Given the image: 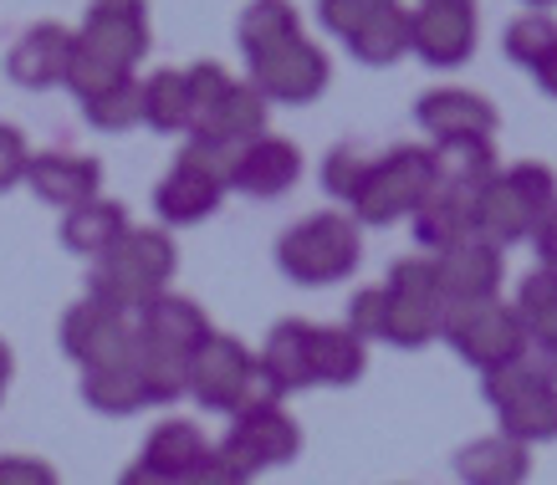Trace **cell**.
<instances>
[{
	"label": "cell",
	"mask_w": 557,
	"mask_h": 485,
	"mask_svg": "<svg viewBox=\"0 0 557 485\" xmlns=\"http://www.w3.org/2000/svg\"><path fill=\"white\" fill-rule=\"evenodd\" d=\"M174 266H180V251H174L170 231H128L113 251H102L92 261L87 297L134 322L153 297L170 291Z\"/></svg>",
	"instance_id": "obj_1"
},
{
	"label": "cell",
	"mask_w": 557,
	"mask_h": 485,
	"mask_svg": "<svg viewBox=\"0 0 557 485\" xmlns=\"http://www.w3.org/2000/svg\"><path fill=\"white\" fill-rule=\"evenodd\" d=\"M553 204H557V174L547 164H537V159H522V164L502 169L486 189H475L471 235L491 240L496 251L517 246V240H532Z\"/></svg>",
	"instance_id": "obj_2"
},
{
	"label": "cell",
	"mask_w": 557,
	"mask_h": 485,
	"mask_svg": "<svg viewBox=\"0 0 557 485\" xmlns=\"http://www.w3.org/2000/svg\"><path fill=\"white\" fill-rule=\"evenodd\" d=\"M481 394L496 409V435L517 439V445H547L557 439V373L547 358L537 352H522L517 363L496 369L481 378Z\"/></svg>",
	"instance_id": "obj_3"
},
{
	"label": "cell",
	"mask_w": 557,
	"mask_h": 485,
	"mask_svg": "<svg viewBox=\"0 0 557 485\" xmlns=\"http://www.w3.org/2000/svg\"><path fill=\"white\" fill-rule=\"evenodd\" d=\"M363 261V235L348 215H307L276 240V266L297 286H333L348 282Z\"/></svg>",
	"instance_id": "obj_4"
},
{
	"label": "cell",
	"mask_w": 557,
	"mask_h": 485,
	"mask_svg": "<svg viewBox=\"0 0 557 485\" xmlns=\"http://www.w3.org/2000/svg\"><path fill=\"white\" fill-rule=\"evenodd\" d=\"M435 159L430 149H388L384 159L369 164V179L354 195V225H399L435 195Z\"/></svg>",
	"instance_id": "obj_5"
},
{
	"label": "cell",
	"mask_w": 557,
	"mask_h": 485,
	"mask_svg": "<svg viewBox=\"0 0 557 485\" xmlns=\"http://www.w3.org/2000/svg\"><path fill=\"white\" fill-rule=\"evenodd\" d=\"M440 337L450 343V348L471 363V369H481V378L496 369H507V363H517L527 348L522 337V322H517V312H511L502 297L491 301H445V322H440Z\"/></svg>",
	"instance_id": "obj_6"
},
{
	"label": "cell",
	"mask_w": 557,
	"mask_h": 485,
	"mask_svg": "<svg viewBox=\"0 0 557 485\" xmlns=\"http://www.w3.org/2000/svg\"><path fill=\"white\" fill-rule=\"evenodd\" d=\"M384 291V343L394 348H430L440 337V322H445V297H440L435 266L430 256H405L388 266Z\"/></svg>",
	"instance_id": "obj_7"
},
{
	"label": "cell",
	"mask_w": 557,
	"mask_h": 485,
	"mask_svg": "<svg viewBox=\"0 0 557 485\" xmlns=\"http://www.w3.org/2000/svg\"><path fill=\"white\" fill-rule=\"evenodd\" d=\"M297 450H302L297 419H292L276 399H251L236 419H231V435L215 445V460L225 470H236L240 481H251L261 470L292 465Z\"/></svg>",
	"instance_id": "obj_8"
},
{
	"label": "cell",
	"mask_w": 557,
	"mask_h": 485,
	"mask_svg": "<svg viewBox=\"0 0 557 485\" xmlns=\"http://www.w3.org/2000/svg\"><path fill=\"white\" fill-rule=\"evenodd\" d=\"M189 399L210 409V414H231L236 419L251 399H261L256 384V358L240 337L215 333L195 358H189Z\"/></svg>",
	"instance_id": "obj_9"
},
{
	"label": "cell",
	"mask_w": 557,
	"mask_h": 485,
	"mask_svg": "<svg viewBox=\"0 0 557 485\" xmlns=\"http://www.w3.org/2000/svg\"><path fill=\"white\" fill-rule=\"evenodd\" d=\"M327 51L307 36H292L276 51L256 57L251 62V87L261 92V102H282V108H307L327 92Z\"/></svg>",
	"instance_id": "obj_10"
},
{
	"label": "cell",
	"mask_w": 557,
	"mask_h": 485,
	"mask_svg": "<svg viewBox=\"0 0 557 485\" xmlns=\"http://www.w3.org/2000/svg\"><path fill=\"white\" fill-rule=\"evenodd\" d=\"M134 343H138L134 322L119 318V312H108V307L92 297L72 301L67 318H62V352H67L83 373L134 363Z\"/></svg>",
	"instance_id": "obj_11"
},
{
	"label": "cell",
	"mask_w": 557,
	"mask_h": 485,
	"mask_svg": "<svg viewBox=\"0 0 557 485\" xmlns=\"http://www.w3.org/2000/svg\"><path fill=\"white\" fill-rule=\"evenodd\" d=\"M475 5L471 0H424L409 11V51L424 67H460L475 51Z\"/></svg>",
	"instance_id": "obj_12"
},
{
	"label": "cell",
	"mask_w": 557,
	"mask_h": 485,
	"mask_svg": "<svg viewBox=\"0 0 557 485\" xmlns=\"http://www.w3.org/2000/svg\"><path fill=\"white\" fill-rule=\"evenodd\" d=\"M77 47H87L108 67L134 77V67L144 62V51H149V11L138 0H98V5H87Z\"/></svg>",
	"instance_id": "obj_13"
},
{
	"label": "cell",
	"mask_w": 557,
	"mask_h": 485,
	"mask_svg": "<svg viewBox=\"0 0 557 485\" xmlns=\"http://www.w3.org/2000/svg\"><path fill=\"white\" fill-rule=\"evenodd\" d=\"M430 266H435V282H440V297L445 301H491L502 297V251L481 240V235H466L456 240L450 251L430 256Z\"/></svg>",
	"instance_id": "obj_14"
},
{
	"label": "cell",
	"mask_w": 557,
	"mask_h": 485,
	"mask_svg": "<svg viewBox=\"0 0 557 485\" xmlns=\"http://www.w3.org/2000/svg\"><path fill=\"white\" fill-rule=\"evenodd\" d=\"M256 384H261V399H276L282 394H297V388L312 384V322H276L256 352Z\"/></svg>",
	"instance_id": "obj_15"
},
{
	"label": "cell",
	"mask_w": 557,
	"mask_h": 485,
	"mask_svg": "<svg viewBox=\"0 0 557 485\" xmlns=\"http://www.w3.org/2000/svg\"><path fill=\"white\" fill-rule=\"evenodd\" d=\"M72 47H77V36L62 32V26H26L21 41L5 51V77L26 92H47V87H62L67 77V62H72Z\"/></svg>",
	"instance_id": "obj_16"
},
{
	"label": "cell",
	"mask_w": 557,
	"mask_h": 485,
	"mask_svg": "<svg viewBox=\"0 0 557 485\" xmlns=\"http://www.w3.org/2000/svg\"><path fill=\"white\" fill-rule=\"evenodd\" d=\"M414 123L435 144H456V138H496V108L481 92L466 87H435L414 102Z\"/></svg>",
	"instance_id": "obj_17"
},
{
	"label": "cell",
	"mask_w": 557,
	"mask_h": 485,
	"mask_svg": "<svg viewBox=\"0 0 557 485\" xmlns=\"http://www.w3.org/2000/svg\"><path fill=\"white\" fill-rule=\"evenodd\" d=\"M26 185L41 204L51 210H77V204L98 200V185H102V164L98 159H83V153H32V169H26Z\"/></svg>",
	"instance_id": "obj_18"
},
{
	"label": "cell",
	"mask_w": 557,
	"mask_h": 485,
	"mask_svg": "<svg viewBox=\"0 0 557 485\" xmlns=\"http://www.w3.org/2000/svg\"><path fill=\"white\" fill-rule=\"evenodd\" d=\"M210 460H215V450H210V439L200 435L195 419H164V424H153L149 439H144V455H138V465L153 470V475H164V481H174V485H185L189 475H200Z\"/></svg>",
	"instance_id": "obj_19"
},
{
	"label": "cell",
	"mask_w": 557,
	"mask_h": 485,
	"mask_svg": "<svg viewBox=\"0 0 557 485\" xmlns=\"http://www.w3.org/2000/svg\"><path fill=\"white\" fill-rule=\"evenodd\" d=\"M134 333L144 337V343H159V348H174V352H185V358H195V352L215 337V327H210V318H205L189 297L164 291V297H153L134 318Z\"/></svg>",
	"instance_id": "obj_20"
},
{
	"label": "cell",
	"mask_w": 557,
	"mask_h": 485,
	"mask_svg": "<svg viewBox=\"0 0 557 485\" xmlns=\"http://www.w3.org/2000/svg\"><path fill=\"white\" fill-rule=\"evenodd\" d=\"M297 179H302V149H297L292 138H271L267 134L246 149L231 189L251 195V200H276V195H287Z\"/></svg>",
	"instance_id": "obj_21"
},
{
	"label": "cell",
	"mask_w": 557,
	"mask_h": 485,
	"mask_svg": "<svg viewBox=\"0 0 557 485\" xmlns=\"http://www.w3.org/2000/svg\"><path fill=\"white\" fill-rule=\"evenodd\" d=\"M460 485H527L532 475V450L507 435H481L456 450Z\"/></svg>",
	"instance_id": "obj_22"
},
{
	"label": "cell",
	"mask_w": 557,
	"mask_h": 485,
	"mask_svg": "<svg viewBox=\"0 0 557 485\" xmlns=\"http://www.w3.org/2000/svg\"><path fill=\"white\" fill-rule=\"evenodd\" d=\"M511 312L522 322L527 348L553 363L557 358V271L553 266L527 271L522 286H517V307H511Z\"/></svg>",
	"instance_id": "obj_23"
},
{
	"label": "cell",
	"mask_w": 557,
	"mask_h": 485,
	"mask_svg": "<svg viewBox=\"0 0 557 485\" xmlns=\"http://www.w3.org/2000/svg\"><path fill=\"white\" fill-rule=\"evenodd\" d=\"M128 231H134V225H128V210H123L119 200H102V195L62 215V246H67L72 256H92V261H98L102 251H113Z\"/></svg>",
	"instance_id": "obj_24"
},
{
	"label": "cell",
	"mask_w": 557,
	"mask_h": 485,
	"mask_svg": "<svg viewBox=\"0 0 557 485\" xmlns=\"http://www.w3.org/2000/svg\"><path fill=\"white\" fill-rule=\"evenodd\" d=\"M220 200H225L220 185H210L195 169L174 164L170 174L159 179V189H153V215L164 220V225H200V220H210L220 210Z\"/></svg>",
	"instance_id": "obj_25"
},
{
	"label": "cell",
	"mask_w": 557,
	"mask_h": 485,
	"mask_svg": "<svg viewBox=\"0 0 557 485\" xmlns=\"http://www.w3.org/2000/svg\"><path fill=\"white\" fill-rule=\"evenodd\" d=\"M471 200L475 195H466V189H445L435 185V195L409 215V225H414V240H420L430 256L450 251L456 240H466L471 235Z\"/></svg>",
	"instance_id": "obj_26"
},
{
	"label": "cell",
	"mask_w": 557,
	"mask_h": 485,
	"mask_svg": "<svg viewBox=\"0 0 557 485\" xmlns=\"http://www.w3.org/2000/svg\"><path fill=\"white\" fill-rule=\"evenodd\" d=\"M348 51L363 67H394L399 57H409V11H399L394 0H373L369 21L348 36Z\"/></svg>",
	"instance_id": "obj_27"
},
{
	"label": "cell",
	"mask_w": 557,
	"mask_h": 485,
	"mask_svg": "<svg viewBox=\"0 0 557 485\" xmlns=\"http://www.w3.org/2000/svg\"><path fill=\"white\" fill-rule=\"evenodd\" d=\"M430 159H435V179L445 189H466V195H475V189H486L502 169H496V149H491V138H456V144H435L430 149Z\"/></svg>",
	"instance_id": "obj_28"
},
{
	"label": "cell",
	"mask_w": 557,
	"mask_h": 485,
	"mask_svg": "<svg viewBox=\"0 0 557 485\" xmlns=\"http://www.w3.org/2000/svg\"><path fill=\"white\" fill-rule=\"evenodd\" d=\"M138 113L153 134H189L195 108H189L185 72H153L149 83H138Z\"/></svg>",
	"instance_id": "obj_29"
},
{
	"label": "cell",
	"mask_w": 557,
	"mask_h": 485,
	"mask_svg": "<svg viewBox=\"0 0 557 485\" xmlns=\"http://www.w3.org/2000/svg\"><path fill=\"white\" fill-rule=\"evenodd\" d=\"M369 352L348 327H312V384L348 388L363 378Z\"/></svg>",
	"instance_id": "obj_30"
},
{
	"label": "cell",
	"mask_w": 557,
	"mask_h": 485,
	"mask_svg": "<svg viewBox=\"0 0 557 485\" xmlns=\"http://www.w3.org/2000/svg\"><path fill=\"white\" fill-rule=\"evenodd\" d=\"M195 134H215V138H231V144H256V138H267V102H261V92L251 83H231V92L220 98V108L205 117Z\"/></svg>",
	"instance_id": "obj_31"
},
{
	"label": "cell",
	"mask_w": 557,
	"mask_h": 485,
	"mask_svg": "<svg viewBox=\"0 0 557 485\" xmlns=\"http://www.w3.org/2000/svg\"><path fill=\"white\" fill-rule=\"evenodd\" d=\"M134 373L144 384V399L149 403H174L189 394V358L174 348H159V343H134Z\"/></svg>",
	"instance_id": "obj_32"
},
{
	"label": "cell",
	"mask_w": 557,
	"mask_h": 485,
	"mask_svg": "<svg viewBox=\"0 0 557 485\" xmlns=\"http://www.w3.org/2000/svg\"><path fill=\"white\" fill-rule=\"evenodd\" d=\"M83 403L87 409H98V414H108V419H123V414H138L144 409V384H138V373H134V363H123V369H92V373H83Z\"/></svg>",
	"instance_id": "obj_33"
},
{
	"label": "cell",
	"mask_w": 557,
	"mask_h": 485,
	"mask_svg": "<svg viewBox=\"0 0 557 485\" xmlns=\"http://www.w3.org/2000/svg\"><path fill=\"white\" fill-rule=\"evenodd\" d=\"M240 51H246V62H256V57H267V51H276L282 41H292L297 32V11L292 5H282V0H256V5H246L240 11Z\"/></svg>",
	"instance_id": "obj_34"
},
{
	"label": "cell",
	"mask_w": 557,
	"mask_h": 485,
	"mask_svg": "<svg viewBox=\"0 0 557 485\" xmlns=\"http://www.w3.org/2000/svg\"><path fill=\"white\" fill-rule=\"evenodd\" d=\"M502 51H507L517 67L537 72L547 67L557 57V21L547 16V11H527V16H517L507 26V36H502Z\"/></svg>",
	"instance_id": "obj_35"
},
{
	"label": "cell",
	"mask_w": 557,
	"mask_h": 485,
	"mask_svg": "<svg viewBox=\"0 0 557 485\" xmlns=\"http://www.w3.org/2000/svg\"><path fill=\"white\" fill-rule=\"evenodd\" d=\"M246 149H251V144H231V138H215V134H189L185 149H180V169H195V174H205L210 185L231 189Z\"/></svg>",
	"instance_id": "obj_36"
},
{
	"label": "cell",
	"mask_w": 557,
	"mask_h": 485,
	"mask_svg": "<svg viewBox=\"0 0 557 485\" xmlns=\"http://www.w3.org/2000/svg\"><path fill=\"white\" fill-rule=\"evenodd\" d=\"M119 83H128V72L108 67V62H102V57H92L87 47H72V62H67V77H62V87H67L72 98H77V108L98 102L102 92H113Z\"/></svg>",
	"instance_id": "obj_37"
},
{
	"label": "cell",
	"mask_w": 557,
	"mask_h": 485,
	"mask_svg": "<svg viewBox=\"0 0 557 485\" xmlns=\"http://www.w3.org/2000/svg\"><path fill=\"white\" fill-rule=\"evenodd\" d=\"M369 153L358 149V144H338V149H327V159H322V189L333 195V200H348L354 204V195L363 189V179H369Z\"/></svg>",
	"instance_id": "obj_38"
},
{
	"label": "cell",
	"mask_w": 557,
	"mask_h": 485,
	"mask_svg": "<svg viewBox=\"0 0 557 485\" xmlns=\"http://www.w3.org/2000/svg\"><path fill=\"white\" fill-rule=\"evenodd\" d=\"M83 117L98 128V134H123V128H134V123H144V113H138V83L128 77V83H119L113 92H102L98 102H87Z\"/></svg>",
	"instance_id": "obj_39"
},
{
	"label": "cell",
	"mask_w": 557,
	"mask_h": 485,
	"mask_svg": "<svg viewBox=\"0 0 557 485\" xmlns=\"http://www.w3.org/2000/svg\"><path fill=\"white\" fill-rule=\"evenodd\" d=\"M185 87H189V108H195V128H200L205 117L220 108V98L231 92V77H225V67H215V62H195V67L185 72ZM189 128V134H195Z\"/></svg>",
	"instance_id": "obj_40"
},
{
	"label": "cell",
	"mask_w": 557,
	"mask_h": 485,
	"mask_svg": "<svg viewBox=\"0 0 557 485\" xmlns=\"http://www.w3.org/2000/svg\"><path fill=\"white\" fill-rule=\"evenodd\" d=\"M348 333L369 348L373 337L384 343V291L379 286H363L354 301H348Z\"/></svg>",
	"instance_id": "obj_41"
},
{
	"label": "cell",
	"mask_w": 557,
	"mask_h": 485,
	"mask_svg": "<svg viewBox=\"0 0 557 485\" xmlns=\"http://www.w3.org/2000/svg\"><path fill=\"white\" fill-rule=\"evenodd\" d=\"M26 169H32V149H26V134L11 128V123H0V189H11L26 179Z\"/></svg>",
	"instance_id": "obj_42"
},
{
	"label": "cell",
	"mask_w": 557,
	"mask_h": 485,
	"mask_svg": "<svg viewBox=\"0 0 557 485\" xmlns=\"http://www.w3.org/2000/svg\"><path fill=\"white\" fill-rule=\"evenodd\" d=\"M0 485H57V470L36 455H0Z\"/></svg>",
	"instance_id": "obj_43"
},
{
	"label": "cell",
	"mask_w": 557,
	"mask_h": 485,
	"mask_svg": "<svg viewBox=\"0 0 557 485\" xmlns=\"http://www.w3.org/2000/svg\"><path fill=\"white\" fill-rule=\"evenodd\" d=\"M369 11H373V0H327L318 16H322V26H327V32H338L343 41H348V36L369 21Z\"/></svg>",
	"instance_id": "obj_44"
},
{
	"label": "cell",
	"mask_w": 557,
	"mask_h": 485,
	"mask_svg": "<svg viewBox=\"0 0 557 485\" xmlns=\"http://www.w3.org/2000/svg\"><path fill=\"white\" fill-rule=\"evenodd\" d=\"M532 240H537V266H553L557 271V204L547 210V220L537 225V235H532Z\"/></svg>",
	"instance_id": "obj_45"
},
{
	"label": "cell",
	"mask_w": 557,
	"mask_h": 485,
	"mask_svg": "<svg viewBox=\"0 0 557 485\" xmlns=\"http://www.w3.org/2000/svg\"><path fill=\"white\" fill-rule=\"evenodd\" d=\"M185 485H251V481H240L236 470H225V465H220V460H210V465H205L200 475H189Z\"/></svg>",
	"instance_id": "obj_46"
},
{
	"label": "cell",
	"mask_w": 557,
	"mask_h": 485,
	"mask_svg": "<svg viewBox=\"0 0 557 485\" xmlns=\"http://www.w3.org/2000/svg\"><path fill=\"white\" fill-rule=\"evenodd\" d=\"M119 485H174V481H164V475H153V470H144V465H128L119 475Z\"/></svg>",
	"instance_id": "obj_47"
},
{
	"label": "cell",
	"mask_w": 557,
	"mask_h": 485,
	"mask_svg": "<svg viewBox=\"0 0 557 485\" xmlns=\"http://www.w3.org/2000/svg\"><path fill=\"white\" fill-rule=\"evenodd\" d=\"M532 77H537V87H542V92H547V98L557 102V57H553V62H547V67H537V72H532Z\"/></svg>",
	"instance_id": "obj_48"
},
{
	"label": "cell",
	"mask_w": 557,
	"mask_h": 485,
	"mask_svg": "<svg viewBox=\"0 0 557 485\" xmlns=\"http://www.w3.org/2000/svg\"><path fill=\"white\" fill-rule=\"evenodd\" d=\"M11 373H16V358H11L5 337H0V399H5V388H11Z\"/></svg>",
	"instance_id": "obj_49"
}]
</instances>
